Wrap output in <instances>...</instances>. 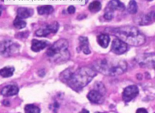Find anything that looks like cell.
<instances>
[{
    "mask_svg": "<svg viewBox=\"0 0 155 113\" xmlns=\"http://www.w3.org/2000/svg\"><path fill=\"white\" fill-rule=\"evenodd\" d=\"M97 75L96 71L93 68L82 67L74 72L66 70L62 72L60 78L73 90L78 91L88 85Z\"/></svg>",
    "mask_w": 155,
    "mask_h": 113,
    "instance_id": "6da1fadb",
    "label": "cell"
},
{
    "mask_svg": "<svg viewBox=\"0 0 155 113\" xmlns=\"http://www.w3.org/2000/svg\"><path fill=\"white\" fill-rule=\"evenodd\" d=\"M107 32L130 46H140L146 42L145 35L134 26H125L108 28Z\"/></svg>",
    "mask_w": 155,
    "mask_h": 113,
    "instance_id": "7a4b0ae2",
    "label": "cell"
},
{
    "mask_svg": "<svg viewBox=\"0 0 155 113\" xmlns=\"http://www.w3.org/2000/svg\"><path fill=\"white\" fill-rule=\"evenodd\" d=\"M93 69L106 76H116L124 74L126 71L127 64L124 61H110L103 59L95 62Z\"/></svg>",
    "mask_w": 155,
    "mask_h": 113,
    "instance_id": "3957f363",
    "label": "cell"
},
{
    "mask_svg": "<svg viewBox=\"0 0 155 113\" xmlns=\"http://www.w3.org/2000/svg\"><path fill=\"white\" fill-rule=\"evenodd\" d=\"M69 43L65 39H61L55 42L47 50L46 54L48 57L53 59L56 62L66 61L69 58L68 50Z\"/></svg>",
    "mask_w": 155,
    "mask_h": 113,
    "instance_id": "277c9868",
    "label": "cell"
},
{
    "mask_svg": "<svg viewBox=\"0 0 155 113\" xmlns=\"http://www.w3.org/2000/svg\"><path fill=\"white\" fill-rule=\"evenodd\" d=\"M59 24L55 21L43 28H40L35 32V34L39 37H46L51 34H56L58 31Z\"/></svg>",
    "mask_w": 155,
    "mask_h": 113,
    "instance_id": "5b68a950",
    "label": "cell"
},
{
    "mask_svg": "<svg viewBox=\"0 0 155 113\" xmlns=\"http://www.w3.org/2000/svg\"><path fill=\"white\" fill-rule=\"evenodd\" d=\"M18 46L10 40H5L0 44V52L3 55L9 56L17 51Z\"/></svg>",
    "mask_w": 155,
    "mask_h": 113,
    "instance_id": "8992f818",
    "label": "cell"
},
{
    "mask_svg": "<svg viewBox=\"0 0 155 113\" xmlns=\"http://www.w3.org/2000/svg\"><path fill=\"white\" fill-rule=\"evenodd\" d=\"M139 94V88L136 85L128 86L124 89L123 92V100L126 103L129 102L136 98Z\"/></svg>",
    "mask_w": 155,
    "mask_h": 113,
    "instance_id": "52a82bcc",
    "label": "cell"
},
{
    "mask_svg": "<svg viewBox=\"0 0 155 113\" xmlns=\"http://www.w3.org/2000/svg\"><path fill=\"white\" fill-rule=\"evenodd\" d=\"M128 49V45L124 42L118 38L114 39L111 46V51L117 55L124 54Z\"/></svg>",
    "mask_w": 155,
    "mask_h": 113,
    "instance_id": "ba28073f",
    "label": "cell"
},
{
    "mask_svg": "<svg viewBox=\"0 0 155 113\" xmlns=\"http://www.w3.org/2000/svg\"><path fill=\"white\" fill-rule=\"evenodd\" d=\"M153 54H145L139 60V64L142 67L154 68L155 56Z\"/></svg>",
    "mask_w": 155,
    "mask_h": 113,
    "instance_id": "9c48e42d",
    "label": "cell"
},
{
    "mask_svg": "<svg viewBox=\"0 0 155 113\" xmlns=\"http://www.w3.org/2000/svg\"><path fill=\"white\" fill-rule=\"evenodd\" d=\"M104 95L96 90L90 91L87 95V98L90 101L94 104H101L104 101Z\"/></svg>",
    "mask_w": 155,
    "mask_h": 113,
    "instance_id": "30bf717a",
    "label": "cell"
},
{
    "mask_svg": "<svg viewBox=\"0 0 155 113\" xmlns=\"http://www.w3.org/2000/svg\"><path fill=\"white\" fill-rule=\"evenodd\" d=\"M125 9L124 4L120 0H111L107 5L106 10L114 13L115 11H124Z\"/></svg>",
    "mask_w": 155,
    "mask_h": 113,
    "instance_id": "8fae6325",
    "label": "cell"
},
{
    "mask_svg": "<svg viewBox=\"0 0 155 113\" xmlns=\"http://www.w3.org/2000/svg\"><path fill=\"white\" fill-rule=\"evenodd\" d=\"M49 44V42L47 40L34 39L31 41V49L35 52H39L45 49Z\"/></svg>",
    "mask_w": 155,
    "mask_h": 113,
    "instance_id": "7c38bea8",
    "label": "cell"
},
{
    "mask_svg": "<svg viewBox=\"0 0 155 113\" xmlns=\"http://www.w3.org/2000/svg\"><path fill=\"white\" fill-rule=\"evenodd\" d=\"M80 45L79 50L81 51L85 55H88L91 53L89 47V42L88 38L85 36H80L78 38Z\"/></svg>",
    "mask_w": 155,
    "mask_h": 113,
    "instance_id": "4fadbf2b",
    "label": "cell"
},
{
    "mask_svg": "<svg viewBox=\"0 0 155 113\" xmlns=\"http://www.w3.org/2000/svg\"><path fill=\"white\" fill-rule=\"evenodd\" d=\"M34 14L33 9L27 7H20L17 10V17L21 19L31 17Z\"/></svg>",
    "mask_w": 155,
    "mask_h": 113,
    "instance_id": "5bb4252c",
    "label": "cell"
},
{
    "mask_svg": "<svg viewBox=\"0 0 155 113\" xmlns=\"http://www.w3.org/2000/svg\"><path fill=\"white\" fill-rule=\"evenodd\" d=\"M19 91L18 87L14 85L7 86L2 88V94L5 96L9 97L17 95Z\"/></svg>",
    "mask_w": 155,
    "mask_h": 113,
    "instance_id": "9a60e30c",
    "label": "cell"
},
{
    "mask_svg": "<svg viewBox=\"0 0 155 113\" xmlns=\"http://www.w3.org/2000/svg\"><path fill=\"white\" fill-rule=\"evenodd\" d=\"M155 21V12L151 11L141 18L139 25L142 26L148 25L154 22Z\"/></svg>",
    "mask_w": 155,
    "mask_h": 113,
    "instance_id": "2e32d148",
    "label": "cell"
},
{
    "mask_svg": "<svg viewBox=\"0 0 155 113\" xmlns=\"http://www.w3.org/2000/svg\"><path fill=\"white\" fill-rule=\"evenodd\" d=\"M97 42L101 47L106 48L108 47L110 42V36L107 34L99 35L97 37Z\"/></svg>",
    "mask_w": 155,
    "mask_h": 113,
    "instance_id": "e0dca14e",
    "label": "cell"
},
{
    "mask_svg": "<svg viewBox=\"0 0 155 113\" xmlns=\"http://www.w3.org/2000/svg\"><path fill=\"white\" fill-rule=\"evenodd\" d=\"M37 12L40 15H48L52 13L54 11L53 7L51 5H45L37 7Z\"/></svg>",
    "mask_w": 155,
    "mask_h": 113,
    "instance_id": "ac0fdd59",
    "label": "cell"
},
{
    "mask_svg": "<svg viewBox=\"0 0 155 113\" xmlns=\"http://www.w3.org/2000/svg\"><path fill=\"white\" fill-rule=\"evenodd\" d=\"M101 2L98 1H95L91 2L88 6V9L91 12L96 13L100 11L102 8Z\"/></svg>",
    "mask_w": 155,
    "mask_h": 113,
    "instance_id": "d6986e66",
    "label": "cell"
},
{
    "mask_svg": "<svg viewBox=\"0 0 155 113\" xmlns=\"http://www.w3.org/2000/svg\"><path fill=\"white\" fill-rule=\"evenodd\" d=\"M14 71L13 67H6L0 70V75L3 78H9L13 75Z\"/></svg>",
    "mask_w": 155,
    "mask_h": 113,
    "instance_id": "ffe728a7",
    "label": "cell"
},
{
    "mask_svg": "<svg viewBox=\"0 0 155 113\" xmlns=\"http://www.w3.org/2000/svg\"><path fill=\"white\" fill-rule=\"evenodd\" d=\"M127 10L128 12L131 14H135L137 13L138 5L136 1L130 0L127 6Z\"/></svg>",
    "mask_w": 155,
    "mask_h": 113,
    "instance_id": "44dd1931",
    "label": "cell"
},
{
    "mask_svg": "<svg viewBox=\"0 0 155 113\" xmlns=\"http://www.w3.org/2000/svg\"><path fill=\"white\" fill-rule=\"evenodd\" d=\"M13 25L17 29L21 30L26 27L27 23L17 16L13 22Z\"/></svg>",
    "mask_w": 155,
    "mask_h": 113,
    "instance_id": "7402d4cb",
    "label": "cell"
},
{
    "mask_svg": "<svg viewBox=\"0 0 155 113\" xmlns=\"http://www.w3.org/2000/svg\"><path fill=\"white\" fill-rule=\"evenodd\" d=\"M26 113H39L40 109L37 106L33 104L27 105L25 108Z\"/></svg>",
    "mask_w": 155,
    "mask_h": 113,
    "instance_id": "603a6c76",
    "label": "cell"
},
{
    "mask_svg": "<svg viewBox=\"0 0 155 113\" xmlns=\"http://www.w3.org/2000/svg\"><path fill=\"white\" fill-rule=\"evenodd\" d=\"M95 90H96L101 93L104 95L106 92L105 87L102 83L97 82L95 84Z\"/></svg>",
    "mask_w": 155,
    "mask_h": 113,
    "instance_id": "cb8c5ba5",
    "label": "cell"
},
{
    "mask_svg": "<svg viewBox=\"0 0 155 113\" xmlns=\"http://www.w3.org/2000/svg\"><path fill=\"white\" fill-rule=\"evenodd\" d=\"M103 17L107 21H111L114 17V13L113 12L106 10Z\"/></svg>",
    "mask_w": 155,
    "mask_h": 113,
    "instance_id": "d4e9b609",
    "label": "cell"
},
{
    "mask_svg": "<svg viewBox=\"0 0 155 113\" xmlns=\"http://www.w3.org/2000/svg\"><path fill=\"white\" fill-rule=\"evenodd\" d=\"M30 32L26 31L19 32L16 35V37L19 38H25L29 37Z\"/></svg>",
    "mask_w": 155,
    "mask_h": 113,
    "instance_id": "484cf974",
    "label": "cell"
},
{
    "mask_svg": "<svg viewBox=\"0 0 155 113\" xmlns=\"http://www.w3.org/2000/svg\"><path fill=\"white\" fill-rule=\"evenodd\" d=\"M68 13L70 14H73L75 13L76 11L75 8L73 6L71 5L68 8L67 10Z\"/></svg>",
    "mask_w": 155,
    "mask_h": 113,
    "instance_id": "4316f807",
    "label": "cell"
},
{
    "mask_svg": "<svg viewBox=\"0 0 155 113\" xmlns=\"http://www.w3.org/2000/svg\"><path fill=\"white\" fill-rule=\"evenodd\" d=\"M137 113H148L147 111L145 108H140L138 109L136 111Z\"/></svg>",
    "mask_w": 155,
    "mask_h": 113,
    "instance_id": "83f0119b",
    "label": "cell"
},
{
    "mask_svg": "<svg viewBox=\"0 0 155 113\" xmlns=\"http://www.w3.org/2000/svg\"><path fill=\"white\" fill-rule=\"evenodd\" d=\"M87 17V15L85 14H81L78 15L77 17V19L78 20H82L83 19Z\"/></svg>",
    "mask_w": 155,
    "mask_h": 113,
    "instance_id": "f1b7e54d",
    "label": "cell"
},
{
    "mask_svg": "<svg viewBox=\"0 0 155 113\" xmlns=\"http://www.w3.org/2000/svg\"><path fill=\"white\" fill-rule=\"evenodd\" d=\"M4 9V7L3 6L0 5V17L2 15V11Z\"/></svg>",
    "mask_w": 155,
    "mask_h": 113,
    "instance_id": "f546056e",
    "label": "cell"
},
{
    "mask_svg": "<svg viewBox=\"0 0 155 113\" xmlns=\"http://www.w3.org/2000/svg\"><path fill=\"white\" fill-rule=\"evenodd\" d=\"M82 112H89L88 111H87L85 109L83 110L82 111Z\"/></svg>",
    "mask_w": 155,
    "mask_h": 113,
    "instance_id": "4dcf8cb0",
    "label": "cell"
},
{
    "mask_svg": "<svg viewBox=\"0 0 155 113\" xmlns=\"http://www.w3.org/2000/svg\"><path fill=\"white\" fill-rule=\"evenodd\" d=\"M89 0H85V4L87 3L88 2Z\"/></svg>",
    "mask_w": 155,
    "mask_h": 113,
    "instance_id": "1f68e13d",
    "label": "cell"
},
{
    "mask_svg": "<svg viewBox=\"0 0 155 113\" xmlns=\"http://www.w3.org/2000/svg\"><path fill=\"white\" fill-rule=\"evenodd\" d=\"M147 1L148 2H152L153 1V0H147Z\"/></svg>",
    "mask_w": 155,
    "mask_h": 113,
    "instance_id": "d6a6232c",
    "label": "cell"
},
{
    "mask_svg": "<svg viewBox=\"0 0 155 113\" xmlns=\"http://www.w3.org/2000/svg\"><path fill=\"white\" fill-rule=\"evenodd\" d=\"M1 1L2 2H4V0H1Z\"/></svg>",
    "mask_w": 155,
    "mask_h": 113,
    "instance_id": "836d02e7",
    "label": "cell"
}]
</instances>
